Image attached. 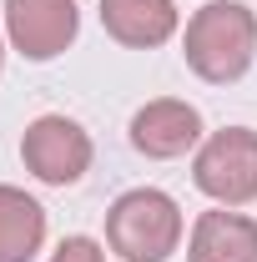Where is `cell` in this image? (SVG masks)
Masks as SVG:
<instances>
[{"mask_svg": "<svg viewBox=\"0 0 257 262\" xmlns=\"http://www.w3.org/2000/svg\"><path fill=\"white\" fill-rule=\"evenodd\" d=\"M257 56V20L242 0H212L187 26V66L202 81H237Z\"/></svg>", "mask_w": 257, "mask_h": 262, "instance_id": "obj_1", "label": "cell"}, {"mask_svg": "<svg viewBox=\"0 0 257 262\" xmlns=\"http://www.w3.org/2000/svg\"><path fill=\"white\" fill-rule=\"evenodd\" d=\"M106 242L126 262H161L182 242V212L166 192L136 187V192L116 196V207L106 212Z\"/></svg>", "mask_w": 257, "mask_h": 262, "instance_id": "obj_2", "label": "cell"}, {"mask_svg": "<svg viewBox=\"0 0 257 262\" xmlns=\"http://www.w3.org/2000/svg\"><path fill=\"white\" fill-rule=\"evenodd\" d=\"M197 187L222 202V207H242L257 196V131L247 126H227V131H212L197 151V166H192Z\"/></svg>", "mask_w": 257, "mask_h": 262, "instance_id": "obj_3", "label": "cell"}, {"mask_svg": "<svg viewBox=\"0 0 257 262\" xmlns=\"http://www.w3.org/2000/svg\"><path fill=\"white\" fill-rule=\"evenodd\" d=\"M20 157L40 182L51 187H71L86 166H91V136L66 121V116H40L26 126V141H20Z\"/></svg>", "mask_w": 257, "mask_h": 262, "instance_id": "obj_4", "label": "cell"}, {"mask_svg": "<svg viewBox=\"0 0 257 262\" xmlns=\"http://www.w3.org/2000/svg\"><path fill=\"white\" fill-rule=\"evenodd\" d=\"M76 0H5V31L20 56L51 61L76 40Z\"/></svg>", "mask_w": 257, "mask_h": 262, "instance_id": "obj_5", "label": "cell"}, {"mask_svg": "<svg viewBox=\"0 0 257 262\" xmlns=\"http://www.w3.org/2000/svg\"><path fill=\"white\" fill-rule=\"evenodd\" d=\"M131 141L146 157H182L202 141V116L187 101H146L131 121Z\"/></svg>", "mask_w": 257, "mask_h": 262, "instance_id": "obj_6", "label": "cell"}, {"mask_svg": "<svg viewBox=\"0 0 257 262\" xmlns=\"http://www.w3.org/2000/svg\"><path fill=\"white\" fill-rule=\"evenodd\" d=\"M192 262H257V222L242 212H202L192 227Z\"/></svg>", "mask_w": 257, "mask_h": 262, "instance_id": "obj_7", "label": "cell"}, {"mask_svg": "<svg viewBox=\"0 0 257 262\" xmlns=\"http://www.w3.org/2000/svg\"><path fill=\"white\" fill-rule=\"evenodd\" d=\"M101 26L121 46H161L177 31L172 0H101Z\"/></svg>", "mask_w": 257, "mask_h": 262, "instance_id": "obj_8", "label": "cell"}, {"mask_svg": "<svg viewBox=\"0 0 257 262\" xmlns=\"http://www.w3.org/2000/svg\"><path fill=\"white\" fill-rule=\"evenodd\" d=\"M46 242V212L20 187H0V262H31Z\"/></svg>", "mask_w": 257, "mask_h": 262, "instance_id": "obj_9", "label": "cell"}, {"mask_svg": "<svg viewBox=\"0 0 257 262\" xmlns=\"http://www.w3.org/2000/svg\"><path fill=\"white\" fill-rule=\"evenodd\" d=\"M51 262H106V252H101L91 237H66Z\"/></svg>", "mask_w": 257, "mask_h": 262, "instance_id": "obj_10", "label": "cell"}, {"mask_svg": "<svg viewBox=\"0 0 257 262\" xmlns=\"http://www.w3.org/2000/svg\"><path fill=\"white\" fill-rule=\"evenodd\" d=\"M0 61H5V51H0Z\"/></svg>", "mask_w": 257, "mask_h": 262, "instance_id": "obj_11", "label": "cell"}]
</instances>
